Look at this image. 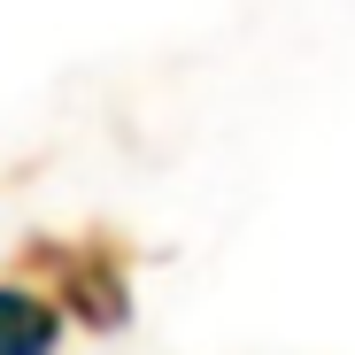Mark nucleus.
I'll return each instance as SVG.
<instances>
[{
    "instance_id": "f257e3e1",
    "label": "nucleus",
    "mask_w": 355,
    "mask_h": 355,
    "mask_svg": "<svg viewBox=\"0 0 355 355\" xmlns=\"http://www.w3.org/2000/svg\"><path fill=\"white\" fill-rule=\"evenodd\" d=\"M24 263L54 278L62 309H70L85 332H116V324L132 317V278H124V263H116L108 240H70V248H62V240H31Z\"/></svg>"
},
{
    "instance_id": "f03ea898",
    "label": "nucleus",
    "mask_w": 355,
    "mask_h": 355,
    "mask_svg": "<svg viewBox=\"0 0 355 355\" xmlns=\"http://www.w3.org/2000/svg\"><path fill=\"white\" fill-rule=\"evenodd\" d=\"M54 340H62V317L24 286H0V355H54Z\"/></svg>"
}]
</instances>
